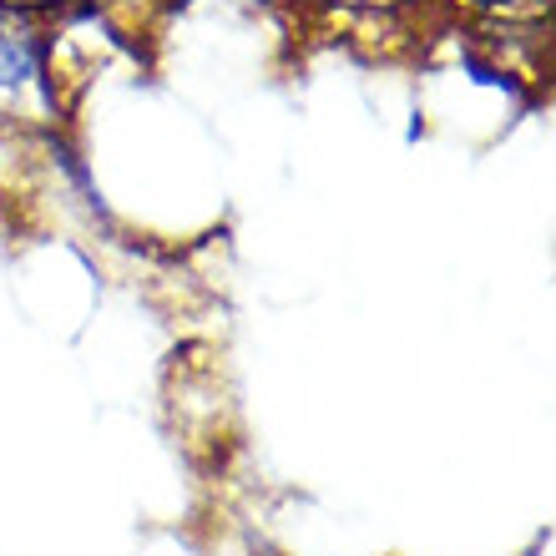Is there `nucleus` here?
<instances>
[{"label":"nucleus","mask_w":556,"mask_h":556,"mask_svg":"<svg viewBox=\"0 0 556 556\" xmlns=\"http://www.w3.org/2000/svg\"><path fill=\"white\" fill-rule=\"evenodd\" d=\"M167 5H173V0H167ZM223 5H253V11H258V5H278V0H223Z\"/></svg>","instance_id":"obj_6"},{"label":"nucleus","mask_w":556,"mask_h":556,"mask_svg":"<svg viewBox=\"0 0 556 556\" xmlns=\"http://www.w3.org/2000/svg\"><path fill=\"white\" fill-rule=\"evenodd\" d=\"M61 112L66 106L46 61V26L30 15L0 11V137L51 132Z\"/></svg>","instance_id":"obj_1"},{"label":"nucleus","mask_w":556,"mask_h":556,"mask_svg":"<svg viewBox=\"0 0 556 556\" xmlns=\"http://www.w3.org/2000/svg\"><path fill=\"white\" fill-rule=\"evenodd\" d=\"M324 15H334L344 30H395L415 26L420 15H440V0H314Z\"/></svg>","instance_id":"obj_2"},{"label":"nucleus","mask_w":556,"mask_h":556,"mask_svg":"<svg viewBox=\"0 0 556 556\" xmlns=\"http://www.w3.org/2000/svg\"><path fill=\"white\" fill-rule=\"evenodd\" d=\"M445 21H466L470 30L481 26H521V21H546L552 0H440Z\"/></svg>","instance_id":"obj_3"},{"label":"nucleus","mask_w":556,"mask_h":556,"mask_svg":"<svg viewBox=\"0 0 556 556\" xmlns=\"http://www.w3.org/2000/svg\"><path fill=\"white\" fill-rule=\"evenodd\" d=\"M76 5H87V0H0V11H15V15H30V21H61V15H72Z\"/></svg>","instance_id":"obj_4"},{"label":"nucleus","mask_w":556,"mask_h":556,"mask_svg":"<svg viewBox=\"0 0 556 556\" xmlns=\"http://www.w3.org/2000/svg\"><path fill=\"white\" fill-rule=\"evenodd\" d=\"M97 5H102L106 15H127V21H132V5H167V0H97Z\"/></svg>","instance_id":"obj_5"}]
</instances>
